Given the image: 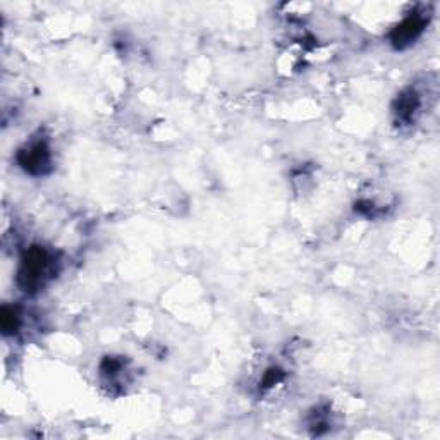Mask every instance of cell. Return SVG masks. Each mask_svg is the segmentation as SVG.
<instances>
[{"label":"cell","instance_id":"7a4b0ae2","mask_svg":"<svg viewBox=\"0 0 440 440\" xmlns=\"http://www.w3.org/2000/svg\"><path fill=\"white\" fill-rule=\"evenodd\" d=\"M21 165L29 172H43L45 167H49L50 164V153L49 148H47L43 143H35L26 150L21 151L20 155Z\"/></svg>","mask_w":440,"mask_h":440},{"label":"cell","instance_id":"3957f363","mask_svg":"<svg viewBox=\"0 0 440 440\" xmlns=\"http://www.w3.org/2000/svg\"><path fill=\"white\" fill-rule=\"evenodd\" d=\"M421 28H423V23H421L420 17H409V20H406L404 23L397 28V31H395L394 35V42L397 43V45L413 42L418 36V33L421 31Z\"/></svg>","mask_w":440,"mask_h":440},{"label":"cell","instance_id":"6da1fadb","mask_svg":"<svg viewBox=\"0 0 440 440\" xmlns=\"http://www.w3.org/2000/svg\"><path fill=\"white\" fill-rule=\"evenodd\" d=\"M47 267H49V257L45 251L40 248L29 251L28 257L23 260V267L20 272L21 280H24V287L38 286L47 273Z\"/></svg>","mask_w":440,"mask_h":440},{"label":"cell","instance_id":"277c9868","mask_svg":"<svg viewBox=\"0 0 440 440\" xmlns=\"http://www.w3.org/2000/svg\"><path fill=\"white\" fill-rule=\"evenodd\" d=\"M2 328H3V332H6V334H9V332H14L17 328V315L14 313V310L3 308Z\"/></svg>","mask_w":440,"mask_h":440}]
</instances>
